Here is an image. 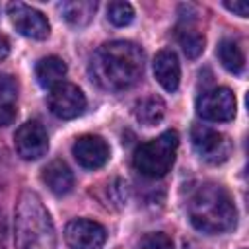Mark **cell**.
<instances>
[{
    "mask_svg": "<svg viewBox=\"0 0 249 249\" xmlns=\"http://www.w3.org/2000/svg\"><path fill=\"white\" fill-rule=\"evenodd\" d=\"M144 72V53L132 41L103 43L91 56V80L107 91L132 88Z\"/></svg>",
    "mask_w": 249,
    "mask_h": 249,
    "instance_id": "cell-1",
    "label": "cell"
},
{
    "mask_svg": "<svg viewBox=\"0 0 249 249\" xmlns=\"http://www.w3.org/2000/svg\"><path fill=\"white\" fill-rule=\"evenodd\" d=\"M191 224L202 233H224L235 226V206L230 193L216 183L200 185L187 204Z\"/></svg>",
    "mask_w": 249,
    "mask_h": 249,
    "instance_id": "cell-2",
    "label": "cell"
},
{
    "mask_svg": "<svg viewBox=\"0 0 249 249\" xmlns=\"http://www.w3.org/2000/svg\"><path fill=\"white\" fill-rule=\"evenodd\" d=\"M16 249H56L54 228L43 200L31 193H21L16 210Z\"/></svg>",
    "mask_w": 249,
    "mask_h": 249,
    "instance_id": "cell-3",
    "label": "cell"
},
{
    "mask_svg": "<svg viewBox=\"0 0 249 249\" xmlns=\"http://www.w3.org/2000/svg\"><path fill=\"white\" fill-rule=\"evenodd\" d=\"M177 146H179V134L175 130H165L160 136L136 148L132 156V165L140 175L150 179H160L171 169L175 161Z\"/></svg>",
    "mask_w": 249,
    "mask_h": 249,
    "instance_id": "cell-4",
    "label": "cell"
},
{
    "mask_svg": "<svg viewBox=\"0 0 249 249\" xmlns=\"http://www.w3.org/2000/svg\"><path fill=\"white\" fill-rule=\"evenodd\" d=\"M191 142H193L195 152L208 163H222L228 160V156L231 152L230 138L210 126H204V124H193Z\"/></svg>",
    "mask_w": 249,
    "mask_h": 249,
    "instance_id": "cell-5",
    "label": "cell"
},
{
    "mask_svg": "<svg viewBox=\"0 0 249 249\" xmlns=\"http://www.w3.org/2000/svg\"><path fill=\"white\" fill-rule=\"evenodd\" d=\"M196 113L204 121L226 123L235 117V95L228 88H212L198 95Z\"/></svg>",
    "mask_w": 249,
    "mask_h": 249,
    "instance_id": "cell-6",
    "label": "cell"
},
{
    "mask_svg": "<svg viewBox=\"0 0 249 249\" xmlns=\"http://www.w3.org/2000/svg\"><path fill=\"white\" fill-rule=\"evenodd\" d=\"M49 109L58 119H64V121L76 119L86 109V95L82 93V89L78 86L68 84V82H60L54 88H51Z\"/></svg>",
    "mask_w": 249,
    "mask_h": 249,
    "instance_id": "cell-7",
    "label": "cell"
},
{
    "mask_svg": "<svg viewBox=\"0 0 249 249\" xmlns=\"http://www.w3.org/2000/svg\"><path fill=\"white\" fill-rule=\"evenodd\" d=\"M8 16H10L16 31H19L23 37L37 39V41L49 37L51 25L39 10L27 6L23 2H12V4H8Z\"/></svg>",
    "mask_w": 249,
    "mask_h": 249,
    "instance_id": "cell-8",
    "label": "cell"
},
{
    "mask_svg": "<svg viewBox=\"0 0 249 249\" xmlns=\"http://www.w3.org/2000/svg\"><path fill=\"white\" fill-rule=\"evenodd\" d=\"M64 239L70 249H101L107 239V231L99 222L78 218L66 224Z\"/></svg>",
    "mask_w": 249,
    "mask_h": 249,
    "instance_id": "cell-9",
    "label": "cell"
},
{
    "mask_svg": "<svg viewBox=\"0 0 249 249\" xmlns=\"http://www.w3.org/2000/svg\"><path fill=\"white\" fill-rule=\"evenodd\" d=\"M14 144L18 154L23 160H39L41 156L47 154L49 150V138L47 130L43 128L41 123L37 121H27L23 123L16 134H14Z\"/></svg>",
    "mask_w": 249,
    "mask_h": 249,
    "instance_id": "cell-10",
    "label": "cell"
},
{
    "mask_svg": "<svg viewBox=\"0 0 249 249\" xmlns=\"http://www.w3.org/2000/svg\"><path fill=\"white\" fill-rule=\"evenodd\" d=\"M72 154L82 167L97 169V167L105 165V161L109 160V146L97 134H84L74 142Z\"/></svg>",
    "mask_w": 249,
    "mask_h": 249,
    "instance_id": "cell-11",
    "label": "cell"
},
{
    "mask_svg": "<svg viewBox=\"0 0 249 249\" xmlns=\"http://www.w3.org/2000/svg\"><path fill=\"white\" fill-rule=\"evenodd\" d=\"M154 76L165 91H175L181 80L179 58L171 49H161L154 58Z\"/></svg>",
    "mask_w": 249,
    "mask_h": 249,
    "instance_id": "cell-12",
    "label": "cell"
},
{
    "mask_svg": "<svg viewBox=\"0 0 249 249\" xmlns=\"http://www.w3.org/2000/svg\"><path fill=\"white\" fill-rule=\"evenodd\" d=\"M41 179H43V183L49 187V191H51L53 195H56V196L68 195V193L72 191V187H74V175H72L70 167H68L64 161H60V160L51 161V163L43 169Z\"/></svg>",
    "mask_w": 249,
    "mask_h": 249,
    "instance_id": "cell-13",
    "label": "cell"
},
{
    "mask_svg": "<svg viewBox=\"0 0 249 249\" xmlns=\"http://www.w3.org/2000/svg\"><path fill=\"white\" fill-rule=\"evenodd\" d=\"M35 76L43 88H54L66 76V62L58 56H45L35 64Z\"/></svg>",
    "mask_w": 249,
    "mask_h": 249,
    "instance_id": "cell-14",
    "label": "cell"
},
{
    "mask_svg": "<svg viewBox=\"0 0 249 249\" xmlns=\"http://www.w3.org/2000/svg\"><path fill=\"white\" fill-rule=\"evenodd\" d=\"M95 8H97V4L93 0H72V2L60 4V14L70 25L82 27V25L89 23V19L95 14Z\"/></svg>",
    "mask_w": 249,
    "mask_h": 249,
    "instance_id": "cell-15",
    "label": "cell"
},
{
    "mask_svg": "<svg viewBox=\"0 0 249 249\" xmlns=\"http://www.w3.org/2000/svg\"><path fill=\"white\" fill-rule=\"evenodd\" d=\"M165 115V103L161 97L158 95H150V97H144L140 101H136L134 105V117L140 124L144 126H154L158 124Z\"/></svg>",
    "mask_w": 249,
    "mask_h": 249,
    "instance_id": "cell-16",
    "label": "cell"
},
{
    "mask_svg": "<svg viewBox=\"0 0 249 249\" xmlns=\"http://www.w3.org/2000/svg\"><path fill=\"white\" fill-rule=\"evenodd\" d=\"M218 58L224 64L226 70L233 72V74H241L245 68V54L243 49L239 47L237 41L233 39H224L218 45Z\"/></svg>",
    "mask_w": 249,
    "mask_h": 249,
    "instance_id": "cell-17",
    "label": "cell"
},
{
    "mask_svg": "<svg viewBox=\"0 0 249 249\" xmlns=\"http://www.w3.org/2000/svg\"><path fill=\"white\" fill-rule=\"evenodd\" d=\"M179 45H181L185 56L195 60L204 51V37L198 31H195V29H183L179 33Z\"/></svg>",
    "mask_w": 249,
    "mask_h": 249,
    "instance_id": "cell-18",
    "label": "cell"
},
{
    "mask_svg": "<svg viewBox=\"0 0 249 249\" xmlns=\"http://www.w3.org/2000/svg\"><path fill=\"white\" fill-rule=\"evenodd\" d=\"M107 18L113 25L124 27L134 19V8L128 2H111L107 8Z\"/></svg>",
    "mask_w": 249,
    "mask_h": 249,
    "instance_id": "cell-19",
    "label": "cell"
},
{
    "mask_svg": "<svg viewBox=\"0 0 249 249\" xmlns=\"http://www.w3.org/2000/svg\"><path fill=\"white\" fill-rule=\"evenodd\" d=\"M140 249H173V241L163 231H152L142 237Z\"/></svg>",
    "mask_w": 249,
    "mask_h": 249,
    "instance_id": "cell-20",
    "label": "cell"
},
{
    "mask_svg": "<svg viewBox=\"0 0 249 249\" xmlns=\"http://www.w3.org/2000/svg\"><path fill=\"white\" fill-rule=\"evenodd\" d=\"M18 95V84L10 74L0 72V103H8L16 99Z\"/></svg>",
    "mask_w": 249,
    "mask_h": 249,
    "instance_id": "cell-21",
    "label": "cell"
},
{
    "mask_svg": "<svg viewBox=\"0 0 249 249\" xmlns=\"http://www.w3.org/2000/svg\"><path fill=\"white\" fill-rule=\"evenodd\" d=\"M16 119V109L10 103H0V126H8Z\"/></svg>",
    "mask_w": 249,
    "mask_h": 249,
    "instance_id": "cell-22",
    "label": "cell"
},
{
    "mask_svg": "<svg viewBox=\"0 0 249 249\" xmlns=\"http://www.w3.org/2000/svg\"><path fill=\"white\" fill-rule=\"evenodd\" d=\"M224 6H226L230 12L237 14L239 18H247V16H249V4H247V2H231V0H226Z\"/></svg>",
    "mask_w": 249,
    "mask_h": 249,
    "instance_id": "cell-23",
    "label": "cell"
},
{
    "mask_svg": "<svg viewBox=\"0 0 249 249\" xmlns=\"http://www.w3.org/2000/svg\"><path fill=\"white\" fill-rule=\"evenodd\" d=\"M10 54V43L6 37H0V60H4Z\"/></svg>",
    "mask_w": 249,
    "mask_h": 249,
    "instance_id": "cell-24",
    "label": "cell"
},
{
    "mask_svg": "<svg viewBox=\"0 0 249 249\" xmlns=\"http://www.w3.org/2000/svg\"><path fill=\"white\" fill-rule=\"evenodd\" d=\"M0 249H6V220L0 214Z\"/></svg>",
    "mask_w": 249,
    "mask_h": 249,
    "instance_id": "cell-25",
    "label": "cell"
}]
</instances>
